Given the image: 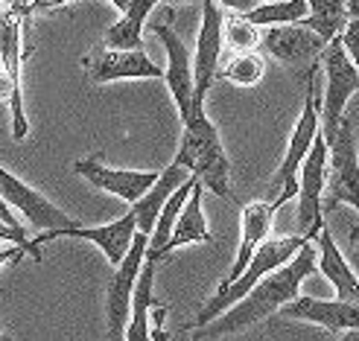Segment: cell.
I'll return each mask as SVG.
<instances>
[{"instance_id": "6da1fadb", "label": "cell", "mask_w": 359, "mask_h": 341, "mask_svg": "<svg viewBox=\"0 0 359 341\" xmlns=\"http://www.w3.org/2000/svg\"><path fill=\"white\" fill-rule=\"evenodd\" d=\"M316 268H318V248L313 242H307L283 268H278V272H272L266 280H260L240 303H234V307L222 312L217 321H210L208 327H202L199 341H205V338L217 341L222 335H234V333L255 327L257 321L272 318L286 303H292L298 298L301 283L307 280Z\"/></svg>"}, {"instance_id": "7a4b0ae2", "label": "cell", "mask_w": 359, "mask_h": 341, "mask_svg": "<svg viewBox=\"0 0 359 341\" xmlns=\"http://www.w3.org/2000/svg\"><path fill=\"white\" fill-rule=\"evenodd\" d=\"M172 164L184 167L190 175H196L202 181V187L210 190L213 195H219V199L228 195L231 164H228V155H225L217 125L208 120L205 109H196L190 120L184 123L182 143H178Z\"/></svg>"}, {"instance_id": "3957f363", "label": "cell", "mask_w": 359, "mask_h": 341, "mask_svg": "<svg viewBox=\"0 0 359 341\" xmlns=\"http://www.w3.org/2000/svg\"><path fill=\"white\" fill-rule=\"evenodd\" d=\"M307 242H313L310 237H301V233H295V237H278V239H266L257 251H255V257H251V263H248V268L243 272V277L237 280V283H231L225 292H217L213 295L205 307L199 309V315H196V321H193V327L196 330H202V327H208L210 321H217L222 312H228L234 303H240L255 286L260 283V280H266L272 272H278V268H283L286 263H290L298 251L307 245Z\"/></svg>"}, {"instance_id": "277c9868", "label": "cell", "mask_w": 359, "mask_h": 341, "mask_svg": "<svg viewBox=\"0 0 359 341\" xmlns=\"http://www.w3.org/2000/svg\"><path fill=\"white\" fill-rule=\"evenodd\" d=\"M321 62V59H318ZM318 62L307 70V94H304V109H301V117L292 129V137H290V146H286V155L280 160L278 172L272 175V187L278 195L272 199L275 207H283L290 199L298 195V169L304 164V158L310 155L313 143L318 140L321 134V105H318V94H316V70H318Z\"/></svg>"}, {"instance_id": "5b68a950", "label": "cell", "mask_w": 359, "mask_h": 341, "mask_svg": "<svg viewBox=\"0 0 359 341\" xmlns=\"http://www.w3.org/2000/svg\"><path fill=\"white\" fill-rule=\"evenodd\" d=\"M321 67H325V97H321V137L327 143L336 137L339 125L345 123V105L359 91V70L348 59L342 47V35L333 39L321 53Z\"/></svg>"}, {"instance_id": "8992f818", "label": "cell", "mask_w": 359, "mask_h": 341, "mask_svg": "<svg viewBox=\"0 0 359 341\" xmlns=\"http://www.w3.org/2000/svg\"><path fill=\"white\" fill-rule=\"evenodd\" d=\"M327 199L325 210L348 204L359 213V149L353 137V125L345 120L336 137L327 143Z\"/></svg>"}, {"instance_id": "52a82bcc", "label": "cell", "mask_w": 359, "mask_h": 341, "mask_svg": "<svg viewBox=\"0 0 359 341\" xmlns=\"http://www.w3.org/2000/svg\"><path fill=\"white\" fill-rule=\"evenodd\" d=\"M325 187H327V140L318 134L310 155L298 169V233L316 239L325 228Z\"/></svg>"}, {"instance_id": "ba28073f", "label": "cell", "mask_w": 359, "mask_h": 341, "mask_svg": "<svg viewBox=\"0 0 359 341\" xmlns=\"http://www.w3.org/2000/svg\"><path fill=\"white\" fill-rule=\"evenodd\" d=\"M147 248H149V237L147 233H137L132 251L126 254V260L114 268V277L109 283V292H105V318H109V338L120 341L126 333L132 315V295L140 277V268L147 263Z\"/></svg>"}, {"instance_id": "9c48e42d", "label": "cell", "mask_w": 359, "mask_h": 341, "mask_svg": "<svg viewBox=\"0 0 359 341\" xmlns=\"http://www.w3.org/2000/svg\"><path fill=\"white\" fill-rule=\"evenodd\" d=\"M0 195H4V202L12 210L24 213V219L41 233H56V230L76 228V222L70 219L65 210H59L47 195L35 193L29 184H24L21 178L12 175L4 164H0Z\"/></svg>"}, {"instance_id": "30bf717a", "label": "cell", "mask_w": 359, "mask_h": 341, "mask_svg": "<svg viewBox=\"0 0 359 341\" xmlns=\"http://www.w3.org/2000/svg\"><path fill=\"white\" fill-rule=\"evenodd\" d=\"M222 9L217 0H202V27H199V39H196V56H193V111L205 109V97L210 91V82L217 79V64H219V53H222Z\"/></svg>"}, {"instance_id": "8fae6325", "label": "cell", "mask_w": 359, "mask_h": 341, "mask_svg": "<svg viewBox=\"0 0 359 341\" xmlns=\"http://www.w3.org/2000/svg\"><path fill=\"white\" fill-rule=\"evenodd\" d=\"M85 239V242H94L105 257H109V263L117 268L126 254L132 251V242L137 237V222H135V213H123L120 219L109 222V225H100V228H67V230H56V233H39V237H32V248L41 254V245L44 242H53V239Z\"/></svg>"}, {"instance_id": "7c38bea8", "label": "cell", "mask_w": 359, "mask_h": 341, "mask_svg": "<svg viewBox=\"0 0 359 341\" xmlns=\"http://www.w3.org/2000/svg\"><path fill=\"white\" fill-rule=\"evenodd\" d=\"M74 172L82 175L88 184L97 187V190H105L117 195L123 202H140L147 195L155 181L161 178V172H140V169H114V167H105L102 158H85V160H76L74 164Z\"/></svg>"}, {"instance_id": "4fadbf2b", "label": "cell", "mask_w": 359, "mask_h": 341, "mask_svg": "<svg viewBox=\"0 0 359 341\" xmlns=\"http://www.w3.org/2000/svg\"><path fill=\"white\" fill-rule=\"evenodd\" d=\"M152 32L164 41V53H167V70H164V79H167V88L175 99V109H178V117L182 123L190 120L193 114V91H196V82H193V56L190 50L184 47V41L178 39L172 32L170 24H152Z\"/></svg>"}, {"instance_id": "5bb4252c", "label": "cell", "mask_w": 359, "mask_h": 341, "mask_svg": "<svg viewBox=\"0 0 359 341\" xmlns=\"http://www.w3.org/2000/svg\"><path fill=\"white\" fill-rule=\"evenodd\" d=\"M260 44L272 59H278L286 67H313L321 53H325L327 41L318 39V35L301 24H290V27H272L260 35Z\"/></svg>"}, {"instance_id": "9a60e30c", "label": "cell", "mask_w": 359, "mask_h": 341, "mask_svg": "<svg viewBox=\"0 0 359 341\" xmlns=\"http://www.w3.org/2000/svg\"><path fill=\"white\" fill-rule=\"evenodd\" d=\"M88 79L105 85L120 79H164V70L152 64L147 50H102L85 59Z\"/></svg>"}, {"instance_id": "2e32d148", "label": "cell", "mask_w": 359, "mask_h": 341, "mask_svg": "<svg viewBox=\"0 0 359 341\" xmlns=\"http://www.w3.org/2000/svg\"><path fill=\"white\" fill-rule=\"evenodd\" d=\"M283 318L310 321L330 333H359V303L348 300H318V298H295L280 309Z\"/></svg>"}, {"instance_id": "e0dca14e", "label": "cell", "mask_w": 359, "mask_h": 341, "mask_svg": "<svg viewBox=\"0 0 359 341\" xmlns=\"http://www.w3.org/2000/svg\"><path fill=\"white\" fill-rule=\"evenodd\" d=\"M275 213H278V207L272 202H248L243 207V239H240V251H237V260H234V265H231L228 277L219 283L217 292H225L231 283H237L243 277V272L248 268L251 257H255V251L266 242Z\"/></svg>"}, {"instance_id": "ac0fdd59", "label": "cell", "mask_w": 359, "mask_h": 341, "mask_svg": "<svg viewBox=\"0 0 359 341\" xmlns=\"http://www.w3.org/2000/svg\"><path fill=\"white\" fill-rule=\"evenodd\" d=\"M316 242H318V272L325 274L330 280V286L336 289V300L359 303V274L353 272V265L342 254V248L336 245L327 225L318 230Z\"/></svg>"}, {"instance_id": "d6986e66", "label": "cell", "mask_w": 359, "mask_h": 341, "mask_svg": "<svg viewBox=\"0 0 359 341\" xmlns=\"http://www.w3.org/2000/svg\"><path fill=\"white\" fill-rule=\"evenodd\" d=\"M190 172L184 167H178V164H170L167 169H161V178L155 181V187L143 195L140 202L132 204V213H135V222H137V233H147V237H152V230H155V222L161 216V210H164V204L170 202V195L190 181Z\"/></svg>"}, {"instance_id": "ffe728a7", "label": "cell", "mask_w": 359, "mask_h": 341, "mask_svg": "<svg viewBox=\"0 0 359 341\" xmlns=\"http://www.w3.org/2000/svg\"><path fill=\"white\" fill-rule=\"evenodd\" d=\"M202 195H205V187H202V181H196V187H193V193H190L184 210L178 213L175 228H172V233H170V242L164 245V254H161V257L172 254V251L182 248V245L213 242V233H210V228H208L205 210H202Z\"/></svg>"}, {"instance_id": "44dd1931", "label": "cell", "mask_w": 359, "mask_h": 341, "mask_svg": "<svg viewBox=\"0 0 359 341\" xmlns=\"http://www.w3.org/2000/svg\"><path fill=\"white\" fill-rule=\"evenodd\" d=\"M152 286H155V263H143L140 268V277L135 286V295H132V315H129V324H126L123 341H152Z\"/></svg>"}, {"instance_id": "7402d4cb", "label": "cell", "mask_w": 359, "mask_h": 341, "mask_svg": "<svg viewBox=\"0 0 359 341\" xmlns=\"http://www.w3.org/2000/svg\"><path fill=\"white\" fill-rule=\"evenodd\" d=\"M158 4H164V0H132L120 21L105 32V39H102L105 50H143L140 32H143V24H147L149 12Z\"/></svg>"}, {"instance_id": "603a6c76", "label": "cell", "mask_w": 359, "mask_h": 341, "mask_svg": "<svg viewBox=\"0 0 359 341\" xmlns=\"http://www.w3.org/2000/svg\"><path fill=\"white\" fill-rule=\"evenodd\" d=\"M307 6H310V12L301 21V27L313 29L318 39H325L327 44L345 32V27L351 21L348 0H307Z\"/></svg>"}, {"instance_id": "cb8c5ba5", "label": "cell", "mask_w": 359, "mask_h": 341, "mask_svg": "<svg viewBox=\"0 0 359 341\" xmlns=\"http://www.w3.org/2000/svg\"><path fill=\"white\" fill-rule=\"evenodd\" d=\"M310 6L307 0H278V4H263L255 6L251 12H245V21L255 27H290V24H301L307 18Z\"/></svg>"}, {"instance_id": "d4e9b609", "label": "cell", "mask_w": 359, "mask_h": 341, "mask_svg": "<svg viewBox=\"0 0 359 341\" xmlns=\"http://www.w3.org/2000/svg\"><path fill=\"white\" fill-rule=\"evenodd\" d=\"M263 74H266V62H263L260 53H237L217 76L225 79V82L248 88V85H257L263 79Z\"/></svg>"}, {"instance_id": "484cf974", "label": "cell", "mask_w": 359, "mask_h": 341, "mask_svg": "<svg viewBox=\"0 0 359 341\" xmlns=\"http://www.w3.org/2000/svg\"><path fill=\"white\" fill-rule=\"evenodd\" d=\"M222 41H228L237 53H257L260 32H257L255 24L245 21V15L228 12L222 18Z\"/></svg>"}, {"instance_id": "4316f807", "label": "cell", "mask_w": 359, "mask_h": 341, "mask_svg": "<svg viewBox=\"0 0 359 341\" xmlns=\"http://www.w3.org/2000/svg\"><path fill=\"white\" fill-rule=\"evenodd\" d=\"M0 242H12V245H21L24 251H27V254L35 260V263H41V254H39V251H35L32 248V239L27 237V233H24V228H9L4 219H0Z\"/></svg>"}, {"instance_id": "83f0119b", "label": "cell", "mask_w": 359, "mask_h": 341, "mask_svg": "<svg viewBox=\"0 0 359 341\" xmlns=\"http://www.w3.org/2000/svg\"><path fill=\"white\" fill-rule=\"evenodd\" d=\"M342 47L348 53V59L353 62V67L359 70V21H348V27L342 32Z\"/></svg>"}, {"instance_id": "f1b7e54d", "label": "cell", "mask_w": 359, "mask_h": 341, "mask_svg": "<svg viewBox=\"0 0 359 341\" xmlns=\"http://www.w3.org/2000/svg\"><path fill=\"white\" fill-rule=\"evenodd\" d=\"M167 312H170V307H155V312H152V341H170V333L164 330Z\"/></svg>"}, {"instance_id": "f546056e", "label": "cell", "mask_w": 359, "mask_h": 341, "mask_svg": "<svg viewBox=\"0 0 359 341\" xmlns=\"http://www.w3.org/2000/svg\"><path fill=\"white\" fill-rule=\"evenodd\" d=\"M24 254H27V251L21 245H0V268L15 263V260H21Z\"/></svg>"}, {"instance_id": "4dcf8cb0", "label": "cell", "mask_w": 359, "mask_h": 341, "mask_svg": "<svg viewBox=\"0 0 359 341\" xmlns=\"http://www.w3.org/2000/svg\"><path fill=\"white\" fill-rule=\"evenodd\" d=\"M219 6H225L228 12H237V15H245L255 9V0H217Z\"/></svg>"}, {"instance_id": "1f68e13d", "label": "cell", "mask_w": 359, "mask_h": 341, "mask_svg": "<svg viewBox=\"0 0 359 341\" xmlns=\"http://www.w3.org/2000/svg\"><path fill=\"white\" fill-rule=\"evenodd\" d=\"M0 219H4L9 228H21V222L15 219V213H12V207L4 202V195H0Z\"/></svg>"}, {"instance_id": "d6a6232c", "label": "cell", "mask_w": 359, "mask_h": 341, "mask_svg": "<svg viewBox=\"0 0 359 341\" xmlns=\"http://www.w3.org/2000/svg\"><path fill=\"white\" fill-rule=\"evenodd\" d=\"M348 18L351 21H359V0H348Z\"/></svg>"}, {"instance_id": "836d02e7", "label": "cell", "mask_w": 359, "mask_h": 341, "mask_svg": "<svg viewBox=\"0 0 359 341\" xmlns=\"http://www.w3.org/2000/svg\"><path fill=\"white\" fill-rule=\"evenodd\" d=\"M351 265H353V272L359 274V251H353V254H351V260H348Z\"/></svg>"}, {"instance_id": "e575fe53", "label": "cell", "mask_w": 359, "mask_h": 341, "mask_svg": "<svg viewBox=\"0 0 359 341\" xmlns=\"http://www.w3.org/2000/svg\"><path fill=\"white\" fill-rule=\"evenodd\" d=\"M339 341H359V333H345V335L339 338Z\"/></svg>"}, {"instance_id": "d590c367", "label": "cell", "mask_w": 359, "mask_h": 341, "mask_svg": "<svg viewBox=\"0 0 359 341\" xmlns=\"http://www.w3.org/2000/svg\"><path fill=\"white\" fill-rule=\"evenodd\" d=\"M167 4H202V0H167Z\"/></svg>"}, {"instance_id": "8d00e7d4", "label": "cell", "mask_w": 359, "mask_h": 341, "mask_svg": "<svg viewBox=\"0 0 359 341\" xmlns=\"http://www.w3.org/2000/svg\"><path fill=\"white\" fill-rule=\"evenodd\" d=\"M0 341H12V338H9L6 333H0Z\"/></svg>"}, {"instance_id": "74e56055", "label": "cell", "mask_w": 359, "mask_h": 341, "mask_svg": "<svg viewBox=\"0 0 359 341\" xmlns=\"http://www.w3.org/2000/svg\"><path fill=\"white\" fill-rule=\"evenodd\" d=\"M263 4H278V0H263Z\"/></svg>"}, {"instance_id": "f35d334b", "label": "cell", "mask_w": 359, "mask_h": 341, "mask_svg": "<svg viewBox=\"0 0 359 341\" xmlns=\"http://www.w3.org/2000/svg\"><path fill=\"white\" fill-rule=\"evenodd\" d=\"M205 341H208V338H205Z\"/></svg>"}]
</instances>
